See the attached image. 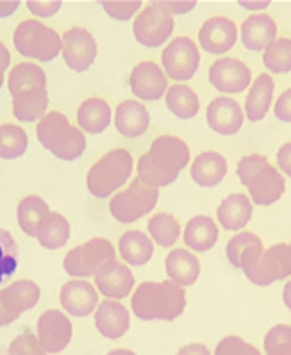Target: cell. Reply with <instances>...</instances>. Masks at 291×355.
Listing matches in <instances>:
<instances>
[{
	"label": "cell",
	"mask_w": 291,
	"mask_h": 355,
	"mask_svg": "<svg viewBox=\"0 0 291 355\" xmlns=\"http://www.w3.org/2000/svg\"><path fill=\"white\" fill-rule=\"evenodd\" d=\"M102 8L112 19L127 20L135 15L136 10H141V2L139 0H104Z\"/></svg>",
	"instance_id": "ee69618b"
},
{
	"label": "cell",
	"mask_w": 291,
	"mask_h": 355,
	"mask_svg": "<svg viewBox=\"0 0 291 355\" xmlns=\"http://www.w3.org/2000/svg\"><path fill=\"white\" fill-rule=\"evenodd\" d=\"M19 8V0H0V17H10Z\"/></svg>",
	"instance_id": "f907efd6"
},
{
	"label": "cell",
	"mask_w": 291,
	"mask_h": 355,
	"mask_svg": "<svg viewBox=\"0 0 291 355\" xmlns=\"http://www.w3.org/2000/svg\"><path fill=\"white\" fill-rule=\"evenodd\" d=\"M107 355H136V354L131 350H113V352H109Z\"/></svg>",
	"instance_id": "11a10c76"
},
{
	"label": "cell",
	"mask_w": 291,
	"mask_h": 355,
	"mask_svg": "<svg viewBox=\"0 0 291 355\" xmlns=\"http://www.w3.org/2000/svg\"><path fill=\"white\" fill-rule=\"evenodd\" d=\"M252 200L244 193H231L220 202L217 209V219L220 226L231 232L242 230L252 219Z\"/></svg>",
	"instance_id": "603a6c76"
},
{
	"label": "cell",
	"mask_w": 291,
	"mask_h": 355,
	"mask_svg": "<svg viewBox=\"0 0 291 355\" xmlns=\"http://www.w3.org/2000/svg\"><path fill=\"white\" fill-rule=\"evenodd\" d=\"M275 115L279 121L291 122V88L282 93L275 104Z\"/></svg>",
	"instance_id": "7dc6e473"
},
{
	"label": "cell",
	"mask_w": 291,
	"mask_h": 355,
	"mask_svg": "<svg viewBox=\"0 0 291 355\" xmlns=\"http://www.w3.org/2000/svg\"><path fill=\"white\" fill-rule=\"evenodd\" d=\"M199 48L188 37H179V39L171 40L170 46L162 53V66H164L166 73L173 80H182V83L189 80L199 69Z\"/></svg>",
	"instance_id": "8fae6325"
},
{
	"label": "cell",
	"mask_w": 291,
	"mask_h": 355,
	"mask_svg": "<svg viewBox=\"0 0 291 355\" xmlns=\"http://www.w3.org/2000/svg\"><path fill=\"white\" fill-rule=\"evenodd\" d=\"M28 148V135L20 126H0V159H19Z\"/></svg>",
	"instance_id": "8d00e7d4"
},
{
	"label": "cell",
	"mask_w": 291,
	"mask_h": 355,
	"mask_svg": "<svg viewBox=\"0 0 291 355\" xmlns=\"http://www.w3.org/2000/svg\"><path fill=\"white\" fill-rule=\"evenodd\" d=\"M8 86L13 97L20 95L24 92H33V89H46V73L42 68L35 66L33 62H22L17 64L11 69L10 78H8Z\"/></svg>",
	"instance_id": "1f68e13d"
},
{
	"label": "cell",
	"mask_w": 291,
	"mask_h": 355,
	"mask_svg": "<svg viewBox=\"0 0 291 355\" xmlns=\"http://www.w3.org/2000/svg\"><path fill=\"white\" fill-rule=\"evenodd\" d=\"M109 261H115V248L106 239L95 237L73 248L64 259V268L71 277H91Z\"/></svg>",
	"instance_id": "9c48e42d"
},
{
	"label": "cell",
	"mask_w": 291,
	"mask_h": 355,
	"mask_svg": "<svg viewBox=\"0 0 291 355\" xmlns=\"http://www.w3.org/2000/svg\"><path fill=\"white\" fill-rule=\"evenodd\" d=\"M19 266V248L10 232L0 228V284L11 277Z\"/></svg>",
	"instance_id": "f35d334b"
},
{
	"label": "cell",
	"mask_w": 291,
	"mask_h": 355,
	"mask_svg": "<svg viewBox=\"0 0 291 355\" xmlns=\"http://www.w3.org/2000/svg\"><path fill=\"white\" fill-rule=\"evenodd\" d=\"M49 97L48 89H33L13 97V115L22 122L39 121L46 115Z\"/></svg>",
	"instance_id": "4dcf8cb0"
},
{
	"label": "cell",
	"mask_w": 291,
	"mask_h": 355,
	"mask_svg": "<svg viewBox=\"0 0 291 355\" xmlns=\"http://www.w3.org/2000/svg\"><path fill=\"white\" fill-rule=\"evenodd\" d=\"M276 162H279V168H281L288 177H291V142L282 144L279 153H276Z\"/></svg>",
	"instance_id": "c3c4849f"
},
{
	"label": "cell",
	"mask_w": 291,
	"mask_h": 355,
	"mask_svg": "<svg viewBox=\"0 0 291 355\" xmlns=\"http://www.w3.org/2000/svg\"><path fill=\"white\" fill-rule=\"evenodd\" d=\"M2 84H4V71L0 69V88H2Z\"/></svg>",
	"instance_id": "9f6ffc18"
},
{
	"label": "cell",
	"mask_w": 291,
	"mask_h": 355,
	"mask_svg": "<svg viewBox=\"0 0 291 355\" xmlns=\"http://www.w3.org/2000/svg\"><path fill=\"white\" fill-rule=\"evenodd\" d=\"M275 92V83L267 73L258 75L253 83L246 98V117L252 122H258L266 117L272 106V97Z\"/></svg>",
	"instance_id": "4316f807"
},
{
	"label": "cell",
	"mask_w": 291,
	"mask_h": 355,
	"mask_svg": "<svg viewBox=\"0 0 291 355\" xmlns=\"http://www.w3.org/2000/svg\"><path fill=\"white\" fill-rule=\"evenodd\" d=\"M267 355H291V326L276 324L264 337Z\"/></svg>",
	"instance_id": "ab89813d"
},
{
	"label": "cell",
	"mask_w": 291,
	"mask_h": 355,
	"mask_svg": "<svg viewBox=\"0 0 291 355\" xmlns=\"http://www.w3.org/2000/svg\"><path fill=\"white\" fill-rule=\"evenodd\" d=\"M48 214H51V211H49L46 200L37 197V195L22 199L19 208H17V219H19L20 228H22L24 234L31 235V237H37L39 224L42 223V219Z\"/></svg>",
	"instance_id": "e575fe53"
},
{
	"label": "cell",
	"mask_w": 291,
	"mask_h": 355,
	"mask_svg": "<svg viewBox=\"0 0 291 355\" xmlns=\"http://www.w3.org/2000/svg\"><path fill=\"white\" fill-rule=\"evenodd\" d=\"M209 83L222 93H240L252 83V71L242 60L218 59L209 68Z\"/></svg>",
	"instance_id": "9a60e30c"
},
{
	"label": "cell",
	"mask_w": 291,
	"mask_h": 355,
	"mask_svg": "<svg viewBox=\"0 0 291 355\" xmlns=\"http://www.w3.org/2000/svg\"><path fill=\"white\" fill-rule=\"evenodd\" d=\"M166 272L170 275V281H173L179 286H191L200 273L199 259L188 250H173L166 257Z\"/></svg>",
	"instance_id": "484cf974"
},
{
	"label": "cell",
	"mask_w": 291,
	"mask_h": 355,
	"mask_svg": "<svg viewBox=\"0 0 291 355\" xmlns=\"http://www.w3.org/2000/svg\"><path fill=\"white\" fill-rule=\"evenodd\" d=\"M199 42L204 51H208V53H226L237 42V26L226 17L208 19L199 31Z\"/></svg>",
	"instance_id": "2e32d148"
},
{
	"label": "cell",
	"mask_w": 291,
	"mask_h": 355,
	"mask_svg": "<svg viewBox=\"0 0 291 355\" xmlns=\"http://www.w3.org/2000/svg\"><path fill=\"white\" fill-rule=\"evenodd\" d=\"M131 308L142 321H173L184 311L186 292L173 281H146L133 293Z\"/></svg>",
	"instance_id": "7a4b0ae2"
},
{
	"label": "cell",
	"mask_w": 291,
	"mask_h": 355,
	"mask_svg": "<svg viewBox=\"0 0 291 355\" xmlns=\"http://www.w3.org/2000/svg\"><path fill=\"white\" fill-rule=\"evenodd\" d=\"M159 200V188L148 186L136 177L126 190L116 193L109 202V211L118 223L130 224L150 214Z\"/></svg>",
	"instance_id": "ba28073f"
},
{
	"label": "cell",
	"mask_w": 291,
	"mask_h": 355,
	"mask_svg": "<svg viewBox=\"0 0 291 355\" xmlns=\"http://www.w3.org/2000/svg\"><path fill=\"white\" fill-rule=\"evenodd\" d=\"M133 95L142 101H157L168 89V78L155 62H141L130 75Z\"/></svg>",
	"instance_id": "ac0fdd59"
},
{
	"label": "cell",
	"mask_w": 291,
	"mask_h": 355,
	"mask_svg": "<svg viewBox=\"0 0 291 355\" xmlns=\"http://www.w3.org/2000/svg\"><path fill=\"white\" fill-rule=\"evenodd\" d=\"M8 66H10V51H8V48L0 42V69L4 71Z\"/></svg>",
	"instance_id": "816d5d0a"
},
{
	"label": "cell",
	"mask_w": 291,
	"mask_h": 355,
	"mask_svg": "<svg viewBox=\"0 0 291 355\" xmlns=\"http://www.w3.org/2000/svg\"><path fill=\"white\" fill-rule=\"evenodd\" d=\"M64 60L73 71H86L97 59V42L84 28H71L62 37Z\"/></svg>",
	"instance_id": "4fadbf2b"
},
{
	"label": "cell",
	"mask_w": 291,
	"mask_h": 355,
	"mask_svg": "<svg viewBox=\"0 0 291 355\" xmlns=\"http://www.w3.org/2000/svg\"><path fill=\"white\" fill-rule=\"evenodd\" d=\"M264 66L272 73H288L291 71V39H276L264 51Z\"/></svg>",
	"instance_id": "74e56055"
},
{
	"label": "cell",
	"mask_w": 291,
	"mask_h": 355,
	"mask_svg": "<svg viewBox=\"0 0 291 355\" xmlns=\"http://www.w3.org/2000/svg\"><path fill=\"white\" fill-rule=\"evenodd\" d=\"M240 6L242 8H249V10H258V8H266L267 2H246L244 0V2H240Z\"/></svg>",
	"instance_id": "db71d44e"
},
{
	"label": "cell",
	"mask_w": 291,
	"mask_h": 355,
	"mask_svg": "<svg viewBox=\"0 0 291 355\" xmlns=\"http://www.w3.org/2000/svg\"><path fill=\"white\" fill-rule=\"evenodd\" d=\"M148 230H150L151 239L160 246H171L177 243V239L180 235V224L170 214H157L153 215L148 223Z\"/></svg>",
	"instance_id": "d590c367"
},
{
	"label": "cell",
	"mask_w": 291,
	"mask_h": 355,
	"mask_svg": "<svg viewBox=\"0 0 291 355\" xmlns=\"http://www.w3.org/2000/svg\"><path fill=\"white\" fill-rule=\"evenodd\" d=\"M10 355H46V350L40 345L39 337L33 331L26 330L11 340Z\"/></svg>",
	"instance_id": "b9f144b4"
},
{
	"label": "cell",
	"mask_w": 291,
	"mask_h": 355,
	"mask_svg": "<svg viewBox=\"0 0 291 355\" xmlns=\"http://www.w3.org/2000/svg\"><path fill=\"white\" fill-rule=\"evenodd\" d=\"M166 106L179 119H193L199 113V97L186 84H175L166 93Z\"/></svg>",
	"instance_id": "836d02e7"
},
{
	"label": "cell",
	"mask_w": 291,
	"mask_h": 355,
	"mask_svg": "<svg viewBox=\"0 0 291 355\" xmlns=\"http://www.w3.org/2000/svg\"><path fill=\"white\" fill-rule=\"evenodd\" d=\"M244 48L249 51H266L276 40L275 20L266 13L247 17L240 28Z\"/></svg>",
	"instance_id": "44dd1931"
},
{
	"label": "cell",
	"mask_w": 291,
	"mask_h": 355,
	"mask_svg": "<svg viewBox=\"0 0 291 355\" xmlns=\"http://www.w3.org/2000/svg\"><path fill=\"white\" fill-rule=\"evenodd\" d=\"M189 162V148L173 135L159 137L150 151L139 161V179L148 186L160 188L177 180L179 171Z\"/></svg>",
	"instance_id": "6da1fadb"
},
{
	"label": "cell",
	"mask_w": 291,
	"mask_h": 355,
	"mask_svg": "<svg viewBox=\"0 0 291 355\" xmlns=\"http://www.w3.org/2000/svg\"><path fill=\"white\" fill-rule=\"evenodd\" d=\"M37 239L44 248L57 250L62 248L69 239V223L60 214H48L39 224Z\"/></svg>",
	"instance_id": "d6a6232c"
},
{
	"label": "cell",
	"mask_w": 291,
	"mask_h": 355,
	"mask_svg": "<svg viewBox=\"0 0 291 355\" xmlns=\"http://www.w3.org/2000/svg\"><path fill=\"white\" fill-rule=\"evenodd\" d=\"M282 299H284V304L291 310V281L284 286V293H282Z\"/></svg>",
	"instance_id": "f5cc1de1"
},
{
	"label": "cell",
	"mask_w": 291,
	"mask_h": 355,
	"mask_svg": "<svg viewBox=\"0 0 291 355\" xmlns=\"http://www.w3.org/2000/svg\"><path fill=\"white\" fill-rule=\"evenodd\" d=\"M177 355H211L209 350L200 343H195V345H188L184 348H180Z\"/></svg>",
	"instance_id": "681fc988"
},
{
	"label": "cell",
	"mask_w": 291,
	"mask_h": 355,
	"mask_svg": "<svg viewBox=\"0 0 291 355\" xmlns=\"http://www.w3.org/2000/svg\"><path fill=\"white\" fill-rule=\"evenodd\" d=\"M246 277L257 286H270L291 275V244H273L264 250L262 244L246 250L240 259Z\"/></svg>",
	"instance_id": "277c9868"
},
{
	"label": "cell",
	"mask_w": 291,
	"mask_h": 355,
	"mask_svg": "<svg viewBox=\"0 0 291 355\" xmlns=\"http://www.w3.org/2000/svg\"><path fill=\"white\" fill-rule=\"evenodd\" d=\"M112 122V110L104 98H87L78 107V126L87 133H102Z\"/></svg>",
	"instance_id": "f1b7e54d"
},
{
	"label": "cell",
	"mask_w": 291,
	"mask_h": 355,
	"mask_svg": "<svg viewBox=\"0 0 291 355\" xmlns=\"http://www.w3.org/2000/svg\"><path fill=\"white\" fill-rule=\"evenodd\" d=\"M60 302L69 315L86 317L98 304L97 290L86 281H69L60 290Z\"/></svg>",
	"instance_id": "ffe728a7"
},
{
	"label": "cell",
	"mask_w": 291,
	"mask_h": 355,
	"mask_svg": "<svg viewBox=\"0 0 291 355\" xmlns=\"http://www.w3.org/2000/svg\"><path fill=\"white\" fill-rule=\"evenodd\" d=\"M257 244H262V241L252 232H242V234H237L235 237L229 239L228 246H226V255H228L231 266L240 268V259H242L244 252L252 246H257Z\"/></svg>",
	"instance_id": "60d3db41"
},
{
	"label": "cell",
	"mask_w": 291,
	"mask_h": 355,
	"mask_svg": "<svg viewBox=\"0 0 291 355\" xmlns=\"http://www.w3.org/2000/svg\"><path fill=\"white\" fill-rule=\"evenodd\" d=\"M62 2L60 0H51V2H44V0H29L28 10L39 17H51L60 10Z\"/></svg>",
	"instance_id": "bcb514c9"
},
{
	"label": "cell",
	"mask_w": 291,
	"mask_h": 355,
	"mask_svg": "<svg viewBox=\"0 0 291 355\" xmlns=\"http://www.w3.org/2000/svg\"><path fill=\"white\" fill-rule=\"evenodd\" d=\"M37 137L46 150L62 161H75L86 150L84 133L71 126L68 117L58 112H51L40 119Z\"/></svg>",
	"instance_id": "5b68a950"
},
{
	"label": "cell",
	"mask_w": 291,
	"mask_h": 355,
	"mask_svg": "<svg viewBox=\"0 0 291 355\" xmlns=\"http://www.w3.org/2000/svg\"><path fill=\"white\" fill-rule=\"evenodd\" d=\"M206 119L209 128L220 135H235L244 124L242 107L229 97L213 98L208 106Z\"/></svg>",
	"instance_id": "d6986e66"
},
{
	"label": "cell",
	"mask_w": 291,
	"mask_h": 355,
	"mask_svg": "<svg viewBox=\"0 0 291 355\" xmlns=\"http://www.w3.org/2000/svg\"><path fill=\"white\" fill-rule=\"evenodd\" d=\"M228 164L220 153L217 151H204L191 164V177L199 186L211 188L217 186L226 177Z\"/></svg>",
	"instance_id": "d4e9b609"
},
{
	"label": "cell",
	"mask_w": 291,
	"mask_h": 355,
	"mask_svg": "<svg viewBox=\"0 0 291 355\" xmlns=\"http://www.w3.org/2000/svg\"><path fill=\"white\" fill-rule=\"evenodd\" d=\"M95 326L107 339H118L130 328V313L121 302L102 301L95 313Z\"/></svg>",
	"instance_id": "7402d4cb"
},
{
	"label": "cell",
	"mask_w": 291,
	"mask_h": 355,
	"mask_svg": "<svg viewBox=\"0 0 291 355\" xmlns=\"http://www.w3.org/2000/svg\"><path fill=\"white\" fill-rule=\"evenodd\" d=\"M131 170H133V159L130 151L121 148L109 151L87 171V190L98 199H106L122 184H126Z\"/></svg>",
	"instance_id": "8992f818"
},
{
	"label": "cell",
	"mask_w": 291,
	"mask_h": 355,
	"mask_svg": "<svg viewBox=\"0 0 291 355\" xmlns=\"http://www.w3.org/2000/svg\"><path fill=\"white\" fill-rule=\"evenodd\" d=\"M115 126L124 137H141L150 126V113L139 101H124L116 107Z\"/></svg>",
	"instance_id": "cb8c5ba5"
},
{
	"label": "cell",
	"mask_w": 291,
	"mask_h": 355,
	"mask_svg": "<svg viewBox=\"0 0 291 355\" xmlns=\"http://www.w3.org/2000/svg\"><path fill=\"white\" fill-rule=\"evenodd\" d=\"M157 6L173 17L179 15V13H188V11H191L197 6V2L195 0H179V2L177 0H157Z\"/></svg>",
	"instance_id": "f6af8a7d"
},
{
	"label": "cell",
	"mask_w": 291,
	"mask_h": 355,
	"mask_svg": "<svg viewBox=\"0 0 291 355\" xmlns=\"http://www.w3.org/2000/svg\"><path fill=\"white\" fill-rule=\"evenodd\" d=\"M40 288L33 281H17L0 290V326L17 321L24 311L37 306Z\"/></svg>",
	"instance_id": "7c38bea8"
},
{
	"label": "cell",
	"mask_w": 291,
	"mask_h": 355,
	"mask_svg": "<svg viewBox=\"0 0 291 355\" xmlns=\"http://www.w3.org/2000/svg\"><path fill=\"white\" fill-rule=\"evenodd\" d=\"M118 252H121V257L126 261V263L133 264V266H142L151 259L153 255V243L151 239L148 237L142 232H136V230H131L121 237V243H118Z\"/></svg>",
	"instance_id": "f546056e"
},
{
	"label": "cell",
	"mask_w": 291,
	"mask_h": 355,
	"mask_svg": "<svg viewBox=\"0 0 291 355\" xmlns=\"http://www.w3.org/2000/svg\"><path fill=\"white\" fill-rule=\"evenodd\" d=\"M135 277L126 264L118 261H109L100 268L95 275V286L107 299H124L131 293Z\"/></svg>",
	"instance_id": "e0dca14e"
},
{
	"label": "cell",
	"mask_w": 291,
	"mask_h": 355,
	"mask_svg": "<svg viewBox=\"0 0 291 355\" xmlns=\"http://www.w3.org/2000/svg\"><path fill=\"white\" fill-rule=\"evenodd\" d=\"M215 355H261V352L240 337L229 336L218 343Z\"/></svg>",
	"instance_id": "7bdbcfd3"
},
{
	"label": "cell",
	"mask_w": 291,
	"mask_h": 355,
	"mask_svg": "<svg viewBox=\"0 0 291 355\" xmlns=\"http://www.w3.org/2000/svg\"><path fill=\"white\" fill-rule=\"evenodd\" d=\"M13 42L20 55L42 62L53 60L62 51V39L58 37L57 31L37 20H24L22 24L17 26Z\"/></svg>",
	"instance_id": "52a82bcc"
},
{
	"label": "cell",
	"mask_w": 291,
	"mask_h": 355,
	"mask_svg": "<svg viewBox=\"0 0 291 355\" xmlns=\"http://www.w3.org/2000/svg\"><path fill=\"white\" fill-rule=\"evenodd\" d=\"M173 17L159 8L157 2H151L133 22V35L142 46L157 48L170 39V35L173 33Z\"/></svg>",
	"instance_id": "30bf717a"
},
{
	"label": "cell",
	"mask_w": 291,
	"mask_h": 355,
	"mask_svg": "<svg viewBox=\"0 0 291 355\" xmlns=\"http://www.w3.org/2000/svg\"><path fill=\"white\" fill-rule=\"evenodd\" d=\"M218 239V228L213 219L206 215H197L186 224L184 243L195 252H208L213 248Z\"/></svg>",
	"instance_id": "83f0119b"
},
{
	"label": "cell",
	"mask_w": 291,
	"mask_h": 355,
	"mask_svg": "<svg viewBox=\"0 0 291 355\" xmlns=\"http://www.w3.org/2000/svg\"><path fill=\"white\" fill-rule=\"evenodd\" d=\"M71 322L62 311L48 310L39 317L37 337L46 354H60L71 340Z\"/></svg>",
	"instance_id": "5bb4252c"
},
{
	"label": "cell",
	"mask_w": 291,
	"mask_h": 355,
	"mask_svg": "<svg viewBox=\"0 0 291 355\" xmlns=\"http://www.w3.org/2000/svg\"><path fill=\"white\" fill-rule=\"evenodd\" d=\"M237 175L247 188L255 205L270 206L281 199L286 182L284 177L262 155H246L237 164Z\"/></svg>",
	"instance_id": "3957f363"
}]
</instances>
